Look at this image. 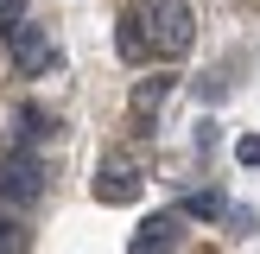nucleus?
Masks as SVG:
<instances>
[{
    "label": "nucleus",
    "mask_w": 260,
    "mask_h": 254,
    "mask_svg": "<svg viewBox=\"0 0 260 254\" xmlns=\"http://www.w3.org/2000/svg\"><path fill=\"white\" fill-rule=\"evenodd\" d=\"M140 25H146V45L159 51V57H184L190 38H197V19H190L184 0H159V7H152V19H140Z\"/></svg>",
    "instance_id": "obj_1"
},
{
    "label": "nucleus",
    "mask_w": 260,
    "mask_h": 254,
    "mask_svg": "<svg viewBox=\"0 0 260 254\" xmlns=\"http://www.w3.org/2000/svg\"><path fill=\"white\" fill-rule=\"evenodd\" d=\"M0 197L7 203H38L45 197V165H38V152H7V159H0Z\"/></svg>",
    "instance_id": "obj_2"
},
{
    "label": "nucleus",
    "mask_w": 260,
    "mask_h": 254,
    "mask_svg": "<svg viewBox=\"0 0 260 254\" xmlns=\"http://www.w3.org/2000/svg\"><path fill=\"white\" fill-rule=\"evenodd\" d=\"M89 190H95V203H140V172L127 159H102Z\"/></svg>",
    "instance_id": "obj_3"
},
{
    "label": "nucleus",
    "mask_w": 260,
    "mask_h": 254,
    "mask_svg": "<svg viewBox=\"0 0 260 254\" xmlns=\"http://www.w3.org/2000/svg\"><path fill=\"white\" fill-rule=\"evenodd\" d=\"M7 51H13L19 70H45V64H51V38H45V25H32V19H13L7 25Z\"/></svg>",
    "instance_id": "obj_4"
},
{
    "label": "nucleus",
    "mask_w": 260,
    "mask_h": 254,
    "mask_svg": "<svg viewBox=\"0 0 260 254\" xmlns=\"http://www.w3.org/2000/svg\"><path fill=\"white\" fill-rule=\"evenodd\" d=\"M178 241H184V223L178 216H152V223H140L127 254H178Z\"/></svg>",
    "instance_id": "obj_5"
},
{
    "label": "nucleus",
    "mask_w": 260,
    "mask_h": 254,
    "mask_svg": "<svg viewBox=\"0 0 260 254\" xmlns=\"http://www.w3.org/2000/svg\"><path fill=\"white\" fill-rule=\"evenodd\" d=\"M114 45H121V57H127V64H146V57H152V45H146V25H140V19H121Z\"/></svg>",
    "instance_id": "obj_6"
},
{
    "label": "nucleus",
    "mask_w": 260,
    "mask_h": 254,
    "mask_svg": "<svg viewBox=\"0 0 260 254\" xmlns=\"http://www.w3.org/2000/svg\"><path fill=\"white\" fill-rule=\"evenodd\" d=\"M25 248H32V229H25L19 216L0 210V254H25Z\"/></svg>",
    "instance_id": "obj_7"
},
{
    "label": "nucleus",
    "mask_w": 260,
    "mask_h": 254,
    "mask_svg": "<svg viewBox=\"0 0 260 254\" xmlns=\"http://www.w3.org/2000/svg\"><path fill=\"white\" fill-rule=\"evenodd\" d=\"M165 89H172V83H165V76H146V83L134 89V114H140V121H146V114H159V102H165Z\"/></svg>",
    "instance_id": "obj_8"
},
{
    "label": "nucleus",
    "mask_w": 260,
    "mask_h": 254,
    "mask_svg": "<svg viewBox=\"0 0 260 254\" xmlns=\"http://www.w3.org/2000/svg\"><path fill=\"white\" fill-rule=\"evenodd\" d=\"M51 127H57V121H45L38 108H19V140H25V146H32V140H45Z\"/></svg>",
    "instance_id": "obj_9"
},
{
    "label": "nucleus",
    "mask_w": 260,
    "mask_h": 254,
    "mask_svg": "<svg viewBox=\"0 0 260 254\" xmlns=\"http://www.w3.org/2000/svg\"><path fill=\"white\" fill-rule=\"evenodd\" d=\"M184 216H222V197L216 190H197V197H184Z\"/></svg>",
    "instance_id": "obj_10"
},
{
    "label": "nucleus",
    "mask_w": 260,
    "mask_h": 254,
    "mask_svg": "<svg viewBox=\"0 0 260 254\" xmlns=\"http://www.w3.org/2000/svg\"><path fill=\"white\" fill-rule=\"evenodd\" d=\"M235 159L254 172V165H260V134H241V140H235Z\"/></svg>",
    "instance_id": "obj_11"
},
{
    "label": "nucleus",
    "mask_w": 260,
    "mask_h": 254,
    "mask_svg": "<svg viewBox=\"0 0 260 254\" xmlns=\"http://www.w3.org/2000/svg\"><path fill=\"white\" fill-rule=\"evenodd\" d=\"M19 7H25V0H0V19L13 25V19H19Z\"/></svg>",
    "instance_id": "obj_12"
}]
</instances>
